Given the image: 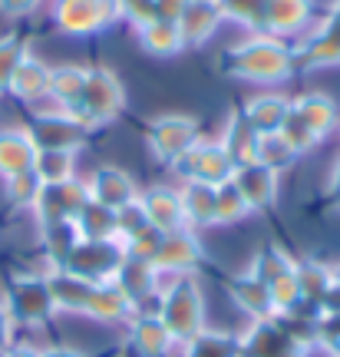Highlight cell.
<instances>
[{
  "mask_svg": "<svg viewBox=\"0 0 340 357\" xmlns=\"http://www.w3.org/2000/svg\"><path fill=\"white\" fill-rule=\"evenodd\" d=\"M47 281H50V294L53 305H56V314H76L83 318L89 305V294H93V281L79 278V275H70L63 268H50L47 271Z\"/></svg>",
  "mask_w": 340,
  "mask_h": 357,
  "instance_id": "cell-24",
  "label": "cell"
},
{
  "mask_svg": "<svg viewBox=\"0 0 340 357\" xmlns=\"http://www.w3.org/2000/svg\"><path fill=\"white\" fill-rule=\"evenodd\" d=\"M76 229L83 238H93V242H106V238H116V208L100 202H89L79 215H76Z\"/></svg>",
  "mask_w": 340,
  "mask_h": 357,
  "instance_id": "cell-33",
  "label": "cell"
},
{
  "mask_svg": "<svg viewBox=\"0 0 340 357\" xmlns=\"http://www.w3.org/2000/svg\"><path fill=\"white\" fill-rule=\"evenodd\" d=\"M10 337H13V318H10V311H7V305H0V354L7 347H13Z\"/></svg>",
  "mask_w": 340,
  "mask_h": 357,
  "instance_id": "cell-46",
  "label": "cell"
},
{
  "mask_svg": "<svg viewBox=\"0 0 340 357\" xmlns=\"http://www.w3.org/2000/svg\"><path fill=\"white\" fill-rule=\"evenodd\" d=\"M202 123L189 113H162L149 119L146 126V149L155 162L162 166H172L176 159L189 153L195 142L202 139Z\"/></svg>",
  "mask_w": 340,
  "mask_h": 357,
  "instance_id": "cell-6",
  "label": "cell"
},
{
  "mask_svg": "<svg viewBox=\"0 0 340 357\" xmlns=\"http://www.w3.org/2000/svg\"><path fill=\"white\" fill-rule=\"evenodd\" d=\"M294 60H298V73L304 70H340V33L327 30L317 20L298 43H294Z\"/></svg>",
  "mask_w": 340,
  "mask_h": 357,
  "instance_id": "cell-14",
  "label": "cell"
},
{
  "mask_svg": "<svg viewBox=\"0 0 340 357\" xmlns=\"http://www.w3.org/2000/svg\"><path fill=\"white\" fill-rule=\"evenodd\" d=\"M162 235H165V231L146 225V229L136 231V235L126 242V255L129 258H139V261H152V258H155V252H159V245H162Z\"/></svg>",
  "mask_w": 340,
  "mask_h": 357,
  "instance_id": "cell-42",
  "label": "cell"
},
{
  "mask_svg": "<svg viewBox=\"0 0 340 357\" xmlns=\"http://www.w3.org/2000/svg\"><path fill=\"white\" fill-rule=\"evenodd\" d=\"M7 311H10L13 324H30V328H40V324L56 318L47 275H24V278L13 281L10 291H7Z\"/></svg>",
  "mask_w": 340,
  "mask_h": 357,
  "instance_id": "cell-10",
  "label": "cell"
},
{
  "mask_svg": "<svg viewBox=\"0 0 340 357\" xmlns=\"http://www.w3.org/2000/svg\"><path fill=\"white\" fill-rule=\"evenodd\" d=\"M215 215H218V229H235L245 218H252V208L241 199L238 185L228 178L222 185H215Z\"/></svg>",
  "mask_w": 340,
  "mask_h": 357,
  "instance_id": "cell-32",
  "label": "cell"
},
{
  "mask_svg": "<svg viewBox=\"0 0 340 357\" xmlns=\"http://www.w3.org/2000/svg\"><path fill=\"white\" fill-rule=\"evenodd\" d=\"M37 159V146L26 126H0V178L30 172Z\"/></svg>",
  "mask_w": 340,
  "mask_h": 357,
  "instance_id": "cell-25",
  "label": "cell"
},
{
  "mask_svg": "<svg viewBox=\"0 0 340 357\" xmlns=\"http://www.w3.org/2000/svg\"><path fill=\"white\" fill-rule=\"evenodd\" d=\"M40 357H86L79 347H66V344H53V347H43Z\"/></svg>",
  "mask_w": 340,
  "mask_h": 357,
  "instance_id": "cell-47",
  "label": "cell"
},
{
  "mask_svg": "<svg viewBox=\"0 0 340 357\" xmlns=\"http://www.w3.org/2000/svg\"><path fill=\"white\" fill-rule=\"evenodd\" d=\"M50 20L60 33L83 40L123 24V13H119V0H53Z\"/></svg>",
  "mask_w": 340,
  "mask_h": 357,
  "instance_id": "cell-4",
  "label": "cell"
},
{
  "mask_svg": "<svg viewBox=\"0 0 340 357\" xmlns=\"http://www.w3.org/2000/svg\"><path fill=\"white\" fill-rule=\"evenodd\" d=\"M294 109L304 116V123L311 126L317 139L324 142L330 139L340 129V102L330 96V93H320V89H307V93H298L291 96Z\"/></svg>",
  "mask_w": 340,
  "mask_h": 357,
  "instance_id": "cell-23",
  "label": "cell"
},
{
  "mask_svg": "<svg viewBox=\"0 0 340 357\" xmlns=\"http://www.w3.org/2000/svg\"><path fill=\"white\" fill-rule=\"evenodd\" d=\"M40 189H43V182L37 178L33 169H30V172H20V176L3 178V195H7V202H10L13 208H33Z\"/></svg>",
  "mask_w": 340,
  "mask_h": 357,
  "instance_id": "cell-39",
  "label": "cell"
},
{
  "mask_svg": "<svg viewBox=\"0 0 340 357\" xmlns=\"http://www.w3.org/2000/svg\"><path fill=\"white\" fill-rule=\"evenodd\" d=\"M231 182L238 185L241 199H245L248 208H252V215L268 212V208H275L277 205V195H281V176L271 172L268 166H261V162H245V166H235Z\"/></svg>",
  "mask_w": 340,
  "mask_h": 357,
  "instance_id": "cell-13",
  "label": "cell"
},
{
  "mask_svg": "<svg viewBox=\"0 0 340 357\" xmlns=\"http://www.w3.org/2000/svg\"><path fill=\"white\" fill-rule=\"evenodd\" d=\"M311 20H314V0H268L261 33L298 43L311 30Z\"/></svg>",
  "mask_w": 340,
  "mask_h": 357,
  "instance_id": "cell-12",
  "label": "cell"
},
{
  "mask_svg": "<svg viewBox=\"0 0 340 357\" xmlns=\"http://www.w3.org/2000/svg\"><path fill=\"white\" fill-rule=\"evenodd\" d=\"M126 261V245L119 238H106V242H93V238H79L76 248L63 258V271L79 275V278L102 284V281H113L119 265Z\"/></svg>",
  "mask_w": 340,
  "mask_h": 357,
  "instance_id": "cell-8",
  "label": "cell"
},
{
  "mask_svg": "<svg viewBox=\"0 0 340 357\" xmlns=\"http://www.w3.org/2000/svg\"><path fill=\"white\" fill-rule=\"evenodd\" d=\"M172 176L178 182H205V185H222L235 172V159L228 155L218 136H202L189 153L172 162Z\"/></svg>",
  "mask_w": 340,
  "mask_h": 357,
  "instance_id": "cell-7",
  "label": "cell"
},
{
  "mask_svg": "<svg viewBox=\"0 0 340 357\" xmlns=\"http://www.w3.org/2000/svg\"><path fill=\"white\" fill-rule=\"evenodd\" d=\"M47 0H0V13L3 17H13V20H20V17H30V13H37Z\"/></svg>",
  "mask_w": 340,
  "mask_h": 357,
  "instance_id": "cell-44",
  "label": "cell"
},
{
  "mask_svg": "<svg viewBox=\"0 0 340 357\" xmlns=\"http://www.w3.org/2000/svg\"><path fill=\"white\" fill-rule=\"evenodd\" d=\"M159 281H162V291H159L155 314L169 328V334L176 337V344H185L208 328L202 284L195 275H176V278L159 275Z\"/></svg>",
  "mask_w": 340,
  "mask_h": 357,
  "instance_id": "cell-2",
  "label": "cell"
},
{
  "mask_svg": "<svg viewBox=\"0 0 340 357\" xmlns=\"http://www.w3.org/2000/svg\"><path fill=\"white\" fill-rule=\"evenodd\" d=\"M222 26H225V13L218 0H192L185 13L178 17V33L185 50H199L205 43H212Z\"/></svg>",
  "mask_w": 340,
  "mask_h": 357,
  "instance_id": "cell-16",
  "label": "cell"
},
{
  "mask_svg": "<svg viewBox=\"0 0 340 357\" xmlns=\"http://www.w3.org/2000/svg\"><path fill=\"white\" fill-rule=\"evenodd\" d=\"M327 192L330 199H337L340 202V155L334 159V166H330V176H327Z\"/></svg>",
  "mask_w": 340,
  "mask_h": 357,
  "instance_id": "cell-48",
  "label": "cell"
},
{
  "mask_svg": "<svg viewBox=\"0 0 340 357\" xmlns=\"http://www.w3.org/2000/svg\"><path fill=\"white\" fill-rule=\"evenodd\" d=\"M3 357H40L37 347H7Z\"/></svg>",
  "mask_w": 340,
  "mask_h": 357,
  "instance_id": "cell-49",
  "label": "cell"
},
{
  "mask_svg": "<svg viewBox=\"0 0 340 357\" xmlns=\"http://www.w3.org/2000/svg\"><path fill=\"white\" fill-rule=\"evenodd\" d=\"M288 109H291V93H281V89H258V93H252L248 100L241 102L238 116L258 132V136H271V132L281 129Z\"/></svg>",
  "mask_w": 340,
  "mask_h": 357,
  "instance_id": "cell-15",
  "label": "cell"
},
{
  "mask_svg": "<svg viewBox=\"0 0 340 357\" xmlns=\"http://www.w3.org/2000/svg\"><path fill=\"white\" fill-rule=\"evenodd\" d=\"M33 172L43 185H56V182H70L79 176V153H56V149H43L33 159Z\"/></svg>",
  "mask_w": 340,
  "mask_h": 357,
  "instance_id": "cell-31",
  "label": "cell"
},
{
  "mask_svg": "<svg viewBox=\"0 0 340 357\" xmlns=\"http://www.w3.org/2000/svg\"><path fill=\"white\" fill-rule=\"evenodd\" d=\"M218 3L225 13V24H238L248 33H261L268 0H218Z\"/></svg>",
  "mask_w": 340,
  "mask_h": 357,
  "instance_id": "cell-38",
  "label": "cell"
},
{
  "mask_svg": "<svg viewBox=\"0 0 340 357\" xmlns=\"http://www.w3.org/2000/svg\"><path fill=\"white\" fill-rule=\"evenodd\" d=\"M189 3L192 0H155V17H159V20H172V24H178V17L185 13Z\"/></svg>",
  "mask_w": 340,
  "mask_h": 357,
  "instance_id": "cell-45",
  "label": "cell"
},
{
  "mask_svg": "<svg viewBox=\"0 0 340 357\" xmlns=\"http://www.w3.org/2000/svg\"><path fill=\"white\" fill-rule=\"evenodd\" d=\"M136 33V43L142 53H149L152 60H172L178 53L185 50V43H182V33H178V24L172 20H149V24H142L132 30Z\"/></svg>",
  "mask_w": 340,
  "mask_h": 357,
  "instance_id": "cell-27",
  "label": "cell"
},
{
  "mask_svg": "<svg viewBox=\"0 0 340 357\" xmlns=\"http://www.w3.org/2000/svg\"><path fill=\"white\" fill-rule=\"evenodd\" d=\"M93 202L89 195V182L86 176H76L70 182H56V185H43L33 202V218L43 225H56V222H76V215Z\"/></svg>",
  "mask_w": 340,
  "mask_h": 357,
  "instance_id": "cell-9",
  "label": "cell"
},
{
  "mask_svg": "<svg viewBox=\"0 0 340 357\" xmlns=\"http://www.w3.org/2000/svg\"><path fill=\"white\" fill-rule=\"evenodd\" d=\"M126 113V86L116 70L109 66H89L86 70V89H83V100L76 106V119H83L89 129L100 126H113L119 116Z\"/></svg>",
  "mask_w": 340,
  "mask_h": 357,
  "instance_id": "cell-3",
  "label": "cell"
},
{
  "mask_svg": "<svg viewBox=\"0 0 340 357\" xmlns=\"http://www.w3.org/2000/svg\"><path fill=\"white\" fill-rule=\"evenodd\" d=\"M126 344L136 351V357H169L176 351V337L159 314H132L126 324Z\"/></svg>",
  "mask_w": 340,
  "mask_h": 357,
  "instance_id": "cell-21",
  "label": "cell"
},
{
  "mask_svg": "<svg viewBox=\"0 0 340 357\" xmlns=\"http://www.w3.org/2000/svg\"><path fill=\"white\" fill-rule=\"evenodd\" d=\"M132 314H136V307L123 294V288L116 281H102L89 294V305L83 318L100 324V328H126L129 321H132Z\"/></svg>",
  "mask_w": 340,
  "mask_h": 357,
  "instance_id": "cell-18",
  "label": "cell"
},
{
  "mask_svg": "<svg viewBox=\"0 0 340 357\" xmlns=\"http://www.w3.org/2000/svg\"><path fill=\"white\" fill-rule=\"evenodd\" d=\"M202 238H199V231L192 229H182V231H169L162 235V245H159V252L152 258V268L159 271V275H169V278H176V275H195L199 265H202Z\"/></svg>",
  "mask_w": 340,
  "mask_h": 357,
  "instance_id": "cell-11",
  "label": "cell"
},
{
  "mask_svg": "<svg viewBox=\"0 0 340 357\" xmlns=\"http://www.w3.org/2000/svg\"><path fill=\"white\" fill-rule=\"evenodd\" d=\"M139 202L146 208V218H149L152 229L165 231V235H169V231L189 229L176 185H149V189L139 192Z\"/></svg>",
  "mask_w": 340,
  "mask_h": 357,
  "instance_id": "cell-19",
  "label": "cell"
},
{
  "mask_svg": "<svg viewBox=\"0 0 340 357\" xmlns=\"http://www.w3.org/2000/svg\"><path fill=\"white\" fill-rule=\"evenodd\" d=\"M222 73L258 89H277L298 77L294 43L268 37V33H248L238 43H228L218 56Z\"/></svg>",
  "mask_w": 340,
  "mask_h": 357,
  "instance_id": "cell-1",
  "label": "cell"
},
{
  "mask_svg": "<svg viewBox=\"0 0 340 357\" xmlns=\"http://www.w3.org/2000/svg\"><path fill=\"white\" fill-rule=\"evenodd\" d=\"M26 53L30 50H26V43L20 37H13V33L0 37V96H7L13 73H17V66H20Z\"/></svg>",
  "mask_w": 340,
  "mask_h": 357,
  "instance_id": "cell-40",
  "label": "cell"
},
{
  "mask_svg": "<svg viewBox=\"0 0 340 357\" xmlns=\"http://www.w3.org/2000/svg\"><path fill=\"white\" fill-rule=\"evenodd\" d=\"M50 70L53 66L47 60H40L37 53H26L20 66H17V73L10 79V89H7V96H13L17 102H24V106H40V102L50 96Z\"/></svg>",
  "mask_w": 340,
  "mask_h": 357,
  "instance_id": "cell-20",
  "label": "cell"
},
{
  "mask_svg": "<svg viewBox=\"0 0 340 357\" xmlns=\"http://www.w3.org/2000/svg\"><path fill=\"white\" fill-rule=\"evenodd\" d=\"M119 13H123V24L136 30V26L155 20V0H119Z\"/></svg>",
  "mask_w": 340,
  "mask_h": 357,
  "instance_id": "cell-43",
  "label": "cell"
},
{
  "mask_svg": "<svg viewBox=\"0 0 340 357\" xmlns=\"http://www.w3.org/2000/svg\"><path fill=\"white\" fill-rule=\"evenodd\" d=\"M149 225V218H146V208H142V202L139 199H132V202H126L123 208H116V238L126 245L136 231H142Z\"/></svg>",
  "mask_w": 340,
  "mask_h": 357,
  "instance_id": "cell-41",
  "label": "cell"
},
{
  "mask_svg": "<svg viewBox=\"0 0 340 357\" xmlns=\"http://www.w3.org/2000/svg\"><path fill=\"white\" fill-rule=\"evenodd\" d=\"M178 199H182V212H185V225L192 231L218 229V215H215V185L205 182H178Z\"/></svg>",
  "mask_w": 340,
  "mask_h": 357,
  "instance_id": "cell-26",
  "label": "cell"
},
{
  "mask_svg": "<svg viewBox=\"0 0 340 357\" xmlns=\"http://www.w3.org/2000/svg\"><path fill=\"white\" fill-rule=\"evenodd\" d=\"M225 291H228V298H231V305L238 307L241 314H248L252 321L275 318V305H271V291H268V284L254 278L248 268L228 278Z\"/></svg>",
  "mask_w": 340,
  "mask_h": 357,
  "instance_id": "cell-22",
  "label": "cell"
},
{
  "mask_svg": "<svg viewBox=\"0 0 340 357\" xmlns=\"http://www.w3.org/2000/svg\"><path fill=\"white\" fill-rule=\"evenodd\" d=\"M294 275H298V288H301V298L307 305H317L324 311L327 298L334 294V275H330V265L317 261V258H301L294 261Z\"/></svg>",
  "mask_w": 340,
  "mask_h": 357,
  "instance_id": "cell-28",
  "label": "cell"
},
{
  "mask_svg": "<svg viewBox=\"0 0 340 357\" xmlns=\"http://www.w3.org/2000/svg\"><path fill=\"white\" fill-rule=\"evenodd\" d=\"M26 132L37 146V153L43 149H56V153H83L89 146V132L93 129L76 119L73 113H66L60 106H37L33 119L26 123Z\"/></svg>",
  "mask_w": 340,
  "mask_h": 357,
  "instance_id": "cell-5",
  "label": "cell"
},
{
  "mask_svg": "<svg viewBox=\"0 0 340 357\" xmlns=\"http://www.w3.org/2000/svg\"><path fill=\"white\" fill-rule=\"evenodd\" d=\"M254 162H261V166H268L271 172L284 176V172H291V169L301 162V155L294 153V149H291V146L281 139L277 132H271V136H261V139H258V153H254Z\"/></svg>",
  "mask_w": 340,
  "mask_h": 357,
  "instance_id": "cell-35",
  "label": "cell"
},
{
  "mask_svg": "<svg viewBox=\"0 0 340 357\" xmlns=\"http://www.w3.org/2000/svg\"><path fill=\"white\" fill-rule=\"evenodd\" d=\"M86 70L83 63H60L50 70V100L66 109L76 113V106L83 100V89H86Z\"/></svg>",
  "mask_w": 340,
  "mask_h": 357,
  "instance_id": "cell-29",
  "label": "cell"
},
{
  "mask_svg": "<svg viewBox=\"0 0 340 357\" xmlns=\"http://www.w3.org/2000/svg\"><path fill=\"white\" fill-rule=\"evenodd\" d=\"M86 182H89V195H93V202L109 205V208H123L126 202L139 199V192H142L136 185L132 172H126L123 166H113V162L96 166L86 176Z\"/></svg>",
  "mask_w": 340,
  "mask_h": 357,
  "instance_id": "cell-17",
  "label": "cell"
},
{
  "mask_svg": "<svg viewBox=\"0 0 340 357\" xmlns=\"http://www.w3.org/2000/svg\"><path fill=\"white\" fill-rule=\"evenodd\" d=\"M43 235V252L50 258V268H60L63 265V258L70 255L76 248V242L83 238L79 229H76V222H56V225H43L40 229Z\"/></svg>",
  "mask_w": 340,
  "mask_h": 357,
  "instance_id": "cell-34",
  "label": "cell"
},
{
  "mask_svg": "<svg viewBox=\"0 0 340 357\" xmlns=\"http://www.w3.org/2000/svg\"><path fill=\"white\" fill-rule=\"evenodd\" d=\"M218 139H222V146L228 149V155L235 159V166H245V162H254V153H258V139H261V136H258L238 113H231L225 129L218 132Z\"/></svg>",
  "mask_w": 340,
  "mask_h": 357,
  "instance_id": "cell-30",
  "label": "cell"
},
{
  "mask_svg": "<svg viewBox=\"0 0 340 357\" xmlns=\"http://www.w3.org/2000/svg\"><path fill=\"white\" fill-rule=\"evenodd\" d=\"M291 268H294V258H291L284 248H277V245H265V248H258V252H254L248 271H252L258 281L271 284V281L281 278V275L291 271Z\"/></svg>",
  "mask_w": 340,
  "mask_h": 357,
  "instance_id": "cell-37",
  "label": "cell"
},
{
  "mask_svg": "<svg viewBox=\"0 0 340 357\" xmlns=\"http://www.w3.org/2000/svg\"><path fill=\"white\" fill-rule=\"evenodd\" d=\"M277 136L288 142V146L301 155V159H304V155H311L317 146H320V139H317L314 132H311V126L304 123V116L294 109V102H291V109H288V116H284L281 129H277Z\"/></svg>",
  "mask_w": 340,
  "mask_h": 357,
  "instance_id": "cell-36",
  "label": "cell"
}]
</instances>
